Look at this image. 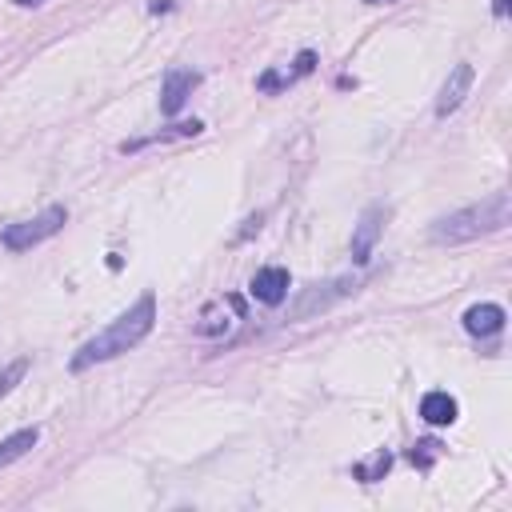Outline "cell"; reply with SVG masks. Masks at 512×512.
Returning <instances> with one entry per match:
<instances>
[{"instance_id":"cell-14","label":"cell","mask_w":512,"mask_h":512,"mask_svg":"<svg viewBox=\"0 0 512 512\" xmlns=\"http://www.w3.org/2000/svg\"><path fill=\"white\" fill-rule=\"evenodd\" d=\"M436 456H440V444H436V440H420V444L412 448V464H416V468H432Z\"/></svg>"},{"instance_id":"cell-11","label":"cell","mask_w":512,"mask_h":512,"mask_svg":"<svg viewBox=\"0 0 512 512\" xmlns=\"http://www.w3.org/2000/svg\"><path fill=\"white\" fill-rule=\"evenodd\" d=\"M36 440H40V428L32 424V428H16L12 436H4L0 440V468H8V464H16L20 456H28L32 448H36Z\"/></svg>"},{"instance_id":"cell-13","label":"cell","mask_w":512,"mask_h":512,"mask_svg":"<svg viewBox=\"0 0 512 512\" xmlns=\"http://www.w3.org/2000/svg\"><path fill=\"white\" fill-rule=\"evenodd\" d=\"M28 368H32V360H28V356H20V360L4 364V368H0V396H8V392L24 380V372H28Z\"/></svg>"},{"instance_id":"cell-4","label":"cell","mask_w":512,"mask_h":512,"mask_svg":"<svg viewBox=\"0 0 512 512\" xmlns=\"http://www.w3.org/2000/svg\"><path fill=\"white\" fill-rule=\"evenodd\" d=\"M348 292H356V280H352V276H340V280H328V284H312V288L292 304V312H288L284 320H304V316H312L316 308L324 312V308H332L336 300H344Z\"/></svg>"},{"instance_id":"cell-20","label":"cell","mask_w":512,"mask_h":512,"mask_svg":"<svg viewBox=\"0 0 512 512\" xmlns=\"http://www.w3.org/2000/svg\"><path fill=\"white\" fill-rule=\"evenodd\" d=\"M12 4H20V8H32V4H44V0H12Z\"/></svg>"},{"instance_id":"cell-16","label":"cell","mask_w":512,"mask_h":512,"mask_svg":"<svg viewBox=\"0 0 512 512\" xmlns=\"http://www.w3.org/2000/svg\"><path fill=\"white\" fill-rule=\"evenodd\" d=\"M312 68H316V56H312V52H300V56H296V68L288 72V80H296V76H308Z\"/></svg>"},{"instance_id":"cell-12","label":"cell","mask_w":512,"mask_h":512,"mask_svg":"<svg viewBox=\"0 0 512 512\" xmlns=\"http://www.w3.org/2000/svg\"><path fill=\"white\" fill-rule=\"evenodd\" d=\"M204 124L200 120H184V124H172V128H164V132H156V136H144V140H124L120 144V152H136V148H144V144H164V140H176V136H196Z\"/></svg>"},{"instance_id":"cell-8","label":"cell","mask_w":512,"mask_h":512,"mask_svg":"<svg viewBox=\"0 0 512 512\" xmlns=\"http://www.w3.org/2000/svg\"><path fill=\"white\" fill-rule=\"evenodd\" d=\"M288 288H292V276H288V268H280V264L256 268V276H252V284H248V292H252L260 304H280V300L288 296Z\"/></svg>"},{"instance_id":"cell-21","label":"cell","mask_w":512,"mask_h":512,"mask_svg":"<svg viewBox=\"0 0 512 512\" xmlns=\"http://www.w3.org/2000/svg\"><path fill=\"white\" fill-rule=\"evenodd\" d=\"M368 4H392V0H368Z\"/></svg>"},{"instance_id":"cell-9","label":"cell","mask_w":512,"mask_h":512,"mask_svg":"<svg viewBox=\"0 0 512 512\" xmlns=\"http://www.w3.org/2000/svg\"><path fill=\"white\" fill-rule=\"evenodd\" d=\"M504 328V308L500 304H472L468 312H464V332L468 336H496Z\"/></svg>"},{"instance_id":"cell-3","label":"cell","mask_w":512,"mask_h":512,"mask_svg":"<svg viewBox=\"0 0 512 512\" xmlns=\"http://www.w3.org/2000/svg\"><path fill=\"white\" fill-rule=\"evenodd\" d=\"M64 224H68V208H64V204H48V208L36 212L32 220L4 224V228H0V244H4L8 252H28V248L44 244L48 236H56Z\"/></svg>"},{"instance_id":"cell-15","label":"cell","mask_w":512,"mask_h":512,"mask_svg":"<svg viewBox=\"0 0 512 512\" xmlns=\"http://www.w3.org/2000/svg\"><path fill=\"white\" fill-rule=\"evenodd\" d=\"M388 464H392V456H388V452H380V456H376V460H372V464H368V468H356V476H360V480H368V484H372V480H376V476H380V472H388Z\"/></svg>"},{"instance_id":"cell-18","label":"cell","mask_w":512,"mask_h":512,"mask_svg":"<svg viewBox=\"0 0 512 512\" xmlns=\"http://www.w3.org/2000/svg\"><path fill=\"white\" fill-rule=\"evenodd\" d=\"M260 220H264V216H248V220H244V224H248V228H244V232H240V240H244V236H252V232H260Z\"/></svg>"},{"instance_id":"cell-19","label":"cell","mask_w":512,"mask_h":512,"mask_svg":"<svg viewBox=\"0 0 512 512\" xmlns=\"http://www.w3.org/2000/svg\"><path fill=\"white\" fill-rule=\"evenodd\" d=\"M508 12V0H492V16H504Z\"/></svg>"},{"instance_id":"cell-2","label":"cell","mask_w":512,"mask_h":512,"mask_svg":"<svg viewBox=\"0 0 512 512\" xmlns=\"http://www.w3.org/2000/svg\"><path fill=\"white\" fill-rule=\"evenodd\" d=\"M508 220H512V200H508V192H492V196H484L480 204H468V208H456V212H448V216H436L432 228H428V240H432V244H468V240L504 232Z\"/></svg>"},{"instance_id":"cell-1","label":"cell","mask_w":512,"mask_h":512,"mask_svg":"<svg viewBox=\"0 0 512 512\" xmlns=\"http://www.w3.org/2000/svg\"><path fill=\"white\" fill-rule=\"evenodd\" d=\"M152 324H156V296L144 292V296H140L136 304H128L108 328H100L92 340H84V344L76 348V356L68 360V368H72V372H88V368H96V364H104V360L124 356L128 348H136V344L152 332Z\"/></svg>"},{"instance_id":"cell-5","label":"cell","mask_w":512,"mask_h":512,"mask_svg":"<svg viewBox=\"0 0 512 512\" xmlns=\"http://www.w3.org/2000/svg\"><path fill=\"white\" fill-rule=\"evenodd\" d=\"M384 220H388V204H380V200L360 212V220L352 228V260L356 264H368L372 260V248H376V240L384 232Z\"/></svg>"},{"instance_id":"cell-10","label":"cell","mask_w":512,"mask_h":512,"mask_svg":"<svg viewBox=\"0 0 512 512\" xmlns=\"http://www.w3.org/2000/svg\"><path fill=\"white\" fill-rule=\"evenodd\" d=\"M420 416L428 420V424H436V428H444V424H452L456 416H460V404H456V396L452 392H424V400H420Z\"/></svg>"},{"instance_id":"cell-6","label":"cell","mask_w":512,"mask_h":512,"mask_svg":"<svg viewBox=\"0 0 512 512\" xmlns=\"http://www.w3.org/2000/svg\"><path fill=\"white\" fill-rule=\"evenodd\" d=\"M472 80H476V72H472V64L468 60H460L452 72H448V80L440 84V96H436V120H444V116H452L460 104H464V96L472 92Z\"/></svg>"},{"instance_id":"cell-7","label":"cell","mask_w":512,"mask_h":512,"mask_svg":"<svg viewBox=\"0 0 512 512\" xmlns=\"http://www.w3.org/2000/svg\"><path fill=\"white\" fill-rule=\"evenodd\" d=\"M196 84H200V72L196 68H168L164 72V88H160V112L164 116H176L184 108V100L192 96Z\"/></svg>"},{"instance_id":"cell-17","label":"cell","mask_w":512,"mask_h":512,"mask_svg":"<svg viewBox=\"0 0 512 512\" xmlns=\"http://www.w3.org/2000/svg\"><path fill=\"white\" fill-rule=\"evenodd\" d=\"M280 84H292V80L280 76V72H264V76H260V88H264V92H272V88H280Z\"/></svg>"}]
</instances>
